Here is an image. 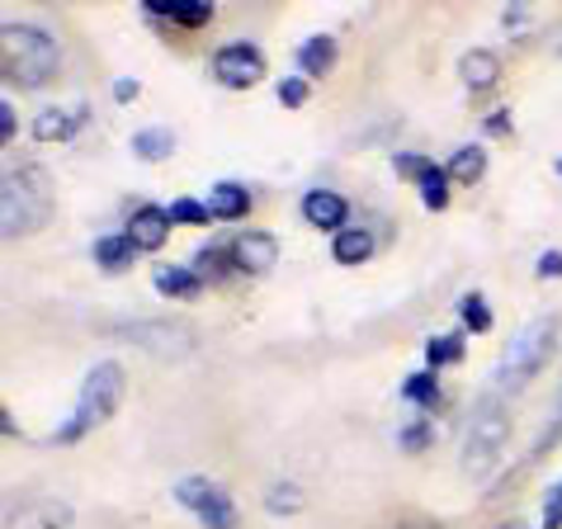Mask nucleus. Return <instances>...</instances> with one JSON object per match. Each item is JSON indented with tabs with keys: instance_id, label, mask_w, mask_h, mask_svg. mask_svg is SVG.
<instances>
[{
	"instance_id": "nucleus-22",
	"label": "nucleus",
	"mask_w": 562,
	"mask_h": 529,
	"mask_svg": "<svg viewBox=\"0 0 562 529\" xmlns=\"http://www.w3.org/2000/svg\"><path fill=\"white\" fill-rule=\"evenodd\" d=\"M133 251H137V246L128 241V232H119V237H100V241H95V260L104 264L109 274H114V270H128V264H133Z\"/></svg>"
},
{
	"instance_id": "nucleus-35",
	"label": "nucleus",
	"mask_w": 562,
	"mask_h": 529,
	"mask_svg": "<svg viewBox=\"0 0 562 529\" xmlns=\"http://www.w3.org/2000/svg\"><path fill=\"white\" fill-rule=\"evenodd\" d=\"M114 100H137V81H114Z\"/></svg>"
},
{
	"instance_id": "nucleus-20",
	"label": "nucleus",
	"mask_w": 562,
	"mask_h": 529,
	"mask_svg": "<svg viewBox=\"0 0 562 529\" xmlns=\"http://www.w3.org/2000/svg\"><path fill=\"white\" fill-rule=\"evenodd\" d=\"M331 256H336L340 264H364V260L373 256V237H369L364 227L336 232V237H331Z\"/></svg>"
},
{
	"instance_id": "nucleus-36",
	"label": "nucleus",
	"mask_w": 562,
	"mask_h": 529,
	"mask_svg": "<svg viewBox=\"0 0 562 529\" xmlns=\"http://www.w3.org/2000/svg\"><path fill=\"white\" fill-rule=\"evenodd\" d=\"M487 128H492V133H506V128H510V119H506V109H496V119H487Z\"/></svg>"
},
{
	"instance_id": "nucleus-5",
	"label": "nucleus",
	"mask_w": 562,
	"mask_h": 529,
	"mask_svg": "<svg viewBox=\"0 0 562 529\" xmlns=\"http://www.w3.org/2000/svg\"><path fill=\"white\" fill-rule=\"evenodd\" d=\"M119 402H123V369H119L114 360H100L95 369L86 373L81 397H76L71 416L57 426V440L71 444V440H81V435H90L95 426H104L109 416L119 412Z\"/></svg>"
},
{
	"instance_id": "nucleus-31",
	"label": "nucleus",
	"mask_w": 562,
	"mask_h": 529,
	"mask_svg": "<svg viewBox=\"0 0 562 529\" xmlns=\"http://www.w3.org/2000/svg\"><path fill=\"white\" fill-rule=\"evenodd\" d=\"M553 440H562V393H558V402H553V421H549V430H543V440L535 444V454H539V449H549Z\"/></svg>"
},
{
	"instance_id": "nucleus-7",
	"label": "nucleus",
	"mask_w": 562,
	"mask_h": 529,
	"mask_svg": "<svg viewBox=\"0 0 562 529\" xmlns=\"http://www.w3.org/2000/svg\"><path fill=\"white\" fill-rule=\"evenodd\" d=\"M213 76L223 86L246 90L265 76V57H260V48H251V43H227V48L213 53Z\"/></svg>"
},
{
	"instance_id": "nucleus-30",
	"label": "nucleus",
	"mask_w": 562,
	"mask_h": 529,
	"mask_svg": "<svg viewBox=\"0 0 562 529\" xmlns=\"http://www.w3.org/2000/svg\"><path fill=\"white\" fill-rule=\"evenodd\" d=\"M279 100H284L289 109H293V104H303V100H307V76H289V81L279 86Z\"/></svg>"
},
{
	"instance_id": "nucleus-2",
	"label": "nucleus",
	"mask_w": 562,
	"mask_h": 529,
	"mask_svg": "<svg viewBox=\"0 0 562 529\" xmlns=\"http://www.w3.org/2000/svg\"><path fill=\"white\" fill-rule=\"evenodd\" d=\"M510 440V412L502 393H482L473 402L463 421V444H459V463L468 477H487L502 463V449Z\"/></svg>"
},
{
	"instance_id": "nucleus-32",
	"label": "nucleus",
	"mask_w": 562,
	"mask_h": 529,
	"mask_svg": "<svg viewBox=\"0 0 562 529\" xmlns=\"http://www.w3.org/2000/svg\"><path fill=\"white\" fill-rule=\"evenodd\" d=\"M535 270H539L543 279H558V274H562V251H543Z\"/></svg>"
},
{
	"instance_id": "nucleus-25",
	"label": "nucleus",
	"mask_w": 562,
	"mask_h": 529,
	"mask_svg": "<svg viewBox=\"0 0 562 529\" xmlns=\"http://www.w3.org/2000/svg\"><path fill=\"white\" fill-rule=\"evenodd\" d=\"M459 317L468 322V331H487V326H492V313H487V303H482V293H463V299H459Z\"/></svg>"
},
{
	"instance_id": "nucleus-9",
	"label": "nucleus",
	"mask_w": 562,
	"mask_h": 529,
	"mask_svg": "<svg viewBox=\"0 0 562 529\" xmlns=\"http://www.w3.org/2000/svg\"><path fill=\"white\" fill-rule=\"evenodd\" d=\"M227 260L246 274H265L279 260V241L270 237V232H237V241L227 246Z\"/></svg>"
},
{
	"instance_id": "nucleus-8",
	"label": "nucleus",
	"mask_w": 562,
	"mask_h": 529,
	"mask_svg": "<svg viewBox=\"0 0 562 529\" xmlns=\"http://www.w3.org/2000/svg\"><path fill=\"white\" fill-rule=\"evenodd\" d=\"M71 525V506L53 502V496H24L5 510V529H67Z\"/></svg>"
},
{
	"instance_id": "nucleus-4",
	"label": "nucleus",
	"mask_w": 562,
	"mask_h": 529,
	"mask_svg": "<svg viewBox=\"0 0 562 529\" xmlns=\"http://www.w3.org/2000/svg\"><path fill=\"white\" fill-rule=\"evenodd\" d=\"M53 213V184L38 166H10L0 180V227L5 237H29Z\"/></svg>"
},
{
	"instance_id": "nucleus-26",
	"label": "nucleus",
	"mask_w": 562,
	"mask_h": 529,
	"mask_svg": "<svg viewBox=\"0 0 562 529\" xmlns=\"http://www.w3.org/2000/svg\"><path fill=\"white\" fill-rule=\"evenodd\" d=\"M459 354H463V336H435L430 346H426L430 369H440V364H449V360H459Z\"/></svg>"
},
{
	"instance_id": "nucleus-14",
	"label": "nucleus",
	"mask_w": 562,
	"mask_h": 529,
	"mask_svg": "<svg viewBox=\"0 0 562 529\" xmlns=\"http://www.w3.org/2000/svg\"><path fill=\"white\" fill-rule=\"evenodd\" d=\"M128 336L137 340V346L166 350V354L190 350V331H184V326H176V322H133V326H128Z\"/></svg>"
},
{
	"instance_id": "nucleus-34",
	"label": "nucleus",
	"mask_w": 562,
	"mask_h": 529,
	"mask_svg": "<svg viewBox=\"0 0 562 529\" xmlns=\"http://www.w3.org/2000/svg\"><path fill=\"white\" fill-rule=\"evenodd\" d=\"M426 440H430V426H426V421H416L407 435H402V444H412V449H416V444H426Z\"/></svg>"
},
{
	"instance_id": "nucleus-33",
	"label": "nucleus",
	"mask_w": 562,
	"mask_h": 529,
	"mask_svg": "<svg viewBox=\"0 0 562 529\" xmlns=\"http://www.w3.org/2000/svg\"><path fill=\"white\" fill-rule=\"evenodd\" d=\"M14 137V109H10V100L0 104V143H10Z\"/></svg>"
},
{
	"instance_id": "nucleus-17",
	"label": "nucleus",
	"mask_w": 562,
	"mask_h": 529,
	"mask_svg": "<svg viewBox=\"0 0 562 529\" xmlns=\"http://www.w3.org/2000/svg\"><path fill=\"white\" fill-rule=\"evenodd\" d=\"M331 61H336V38H331V34H312L303 48H299V67H303L307 81H312V76H326V71H331Z\"/></svg>"
},
{
	"instance_id": "nucleus-21",
	"label": "nucleus",
	"mask_w": 562,
	"mask_h": 529,
	"mask_svg": "<svg viewBox=\"0 0 562 529\" xmlns=\"http://www.w3.org/2000/svg\"><path fill=\"white\" fill-rule=\"evenodd\" d=\"M133 151H137L143 161H166L170 151H176V133L161 128V123H151V128L133 133Z\"/></svg>"
},
{
	"instance_id": "nucleus-28",
	"label": "nucleus",
	"mask_w": 562,
	"mask_h": 529,
	"mask_svg": "<svg viewBox=\"0 0 562 529\" xmlns=\"http://www.w3.org/2000/svg\"><path fill=\"white\" fill-rule=\"evenodd\" d=\"M407 397L412 402H435V397H440V387H435V373L426 369V373H412V379H407Z\"/></svg>"
},
{
	"instance_id": "nucleus-1",
	"label": "nucleus",
	"mask_w": 562,
	"mask_h": 529,
	"mask_svg": "<svg viewBox=\"0 0 562 529\" xmlns=\"http://www.w3.org/2000/svg\"><path fill=\"white\" fill-rule=\"evenodd\" d=\"M57 61L61 53L48 29L29 20H5V29H0V71H5V81H14L20 90H34L57 71Z\"/></svg>"
},
{
	"instance_id": "nucleus-29",
	"label": "nucleus",
	"mask_w": 562,
	"mask_h": 529,
	"mask_svg": "<svg viewBox=\"0 0 562 529\" xmlns=\"http://www.w3.org/2000/svg\"><path fill=\"white\" fill-rule=\"evenodd\" d=\"M558 525H562V482H553L549 496H543V520H539V529H558Z\"/></svg>"
},
{
	"instance_id": "nucleus-18",
	"label": "nucleus",
	"mask_w": 562,
	"mask_h": 529,
	"mask_svg": "<svg viewBox=\"0 0 562 529\" xmlns=\"http://www.w3.org/2000/svg\"><path fill=\"white\" fill-rule=\"evenodd\" d=\"M199 284H204V274L194 264H161L156 270V289L170 293V299H190V293H199Z\"/></svg>"
},
{
	"instance_id": "nucleus-12",
	"label": "nucleus",
	"mask_w": 562,
	"mask_h": 529,
	"mask_svg": "<svg viewBox=\"0 0 562 529\" xmlns=\"http://www.w3.org/2000/svg\"><path fill=\"white\" fill-rule=\"evenodd\" d=\"M128 241L137 251H161V241L170 237V209H156V204H143L133 217H128Z\"/></svg>"
},
{
	"instance_id": "nucleus-19",
	"label": "nucleus",
	"mask_w": 562,
	"mask_h": 529,
	"mask_svg": "<svg viewBox=\"0 0 562 529\" xmlns=\"http://www.w3.org/2000/svg\"><path fill=\"white\" fill-rule=\"evenodd\" d=\"M209 209H213V217H227V223H237V217H246V213H251V194H246L241 184L223 180V184H213V199H209Z\"/></svg>"
},
{
	"instance_id": "nucleus-6",
	"label": "nucleus",
	"mask_w": 562,
	"mask_h": 529,
	"mask_svg": "<svg viewBox=\"0 0 562 529\" xmlns=\"http://www.w3.org/2000/svg\"><path fill=\"white\" fill-rule=\"evenodd\" d=\"M176 502L184 510H194L204 529H237V502L227 487H217L213 477H180L176 482Z\"/></svg>"
},
{
	"instance_id": "nucleus-15",
	"label": "nucleus",
	"mask_w": 562,
	"mask_h": 529,
	"mask_svg": "<svg viewBox=\"0 0 562 529\" xmlns=\"http://www.w3.org/2000/svg\"><path fill=\"white\" fill-rule=\"evenodd\" d=\"M459 71H463V86L473 90V95H482V90L496 86V76H502V61H496L492 48H468L463 61H459Z\"/></svg>"
},
{
	"instance_id": "nucleus-27",
	"label": "nucleus",
	"mask_w": 562,
	"mask_h": 529,
	"mask_svg": "<svg viewBox=\"0 0 562 529\" xmlns=\"http://www.w3.org/2000/svg\"><path fill=\"white\" fill-rule=\"evenodd\" d=\"M213 209L209 204H199V199H176L170 204V223H209Z\"/></svg>"
},
{
	"instance_id": "nucleus-11",
	"label": "nucleus",
	"mask_w": 562,
	"mask_h": 529,
	"mask_svg": "<svg viewBox=\"0 0 562 529\" xmlns=\"http://www.w3.org/2000/svg\"><path fill=\"white\" fill-rule=\"evenodd\" d=\"M397 166L416 176V190H420V204L426 209H445L449 204V170H440L426 157H397Z\"/></svg>"
},
{
	"instance_id": "nucleus-10",
	"label": "nucleus",
	"mask_w": 562,
	"mask_h": 529,
	"mask_svg": "<svg viewBox=\"0 0 562 529\" xmlns=\"http://www.w3.org/2000/svg\"><path fill=\"white\" fill-rule=\"evenodd\" d=\"M86 114H90L86 104H48V109H38L34 114V137L38 143H67V137L81 133Z\"/></svg>"
},
{
	"instance_id": "nucleus-16",
	"label": "nucleus",
	"mask_w": 562,
	"mask_h": 529,
	"mask_svg": "<svg viewBox=\"0 0 562 529\" xmlns=\"http://www.w3.org/2000/svg\"><path fill=\"white\" fill-rule=\"evenodd\" d=\"M147 14H156V20H176L184 29H204L213 20V5H204V0H151Z\"/></svg>"
},
{
	"instance_id": "nucleus-13",
	"label": "nucleus",
	"mask_w": 562,
	"mask_h": 529,
	"mask_svg": "<svg viewBox=\"0 0 562 529\" xmlns=\"http://www.w3.org/2000/svg\"><path fill=\"white\" fill-rule=\"evenodd\" d=\"M303 217L312 227H326V232H346V217H350V204L340 199L336 190H307L303 194Z\"/></svg>"
},
{
	"instance_id": "nucleus-37",
	"label": "nucleus",
	"mask_w": 562,
	"mask_h": 529,
	"mask_svg": "<svg viewBox=\"0 0 562 529\" xmlns=\"http://www.w3.org/2000/svg\"><path fill=\"white\" fill-rule=\"evenodd\" d=\"M502 529H520V525H502Z\"/></svg>"
},
{
	"instance_id": "nucleus-23",
	"label": "nucleus",
	"mask_w": 562,
	"mask_h": 529,
	"mask_svg": "<svg viewBox=\"0 0 562 529\" xmlns=\"http://www.w3.org/2000/svg\"><path fill=\"white\" fill-rule=\"evenodd\" d=\"M482 170H487V151H482L477 143H468V147H459L454 157H449V176L463 180V184L482 180Z\"/></svg>"
},
{
	"instance_id": "nucleus-3",
	"label": "nucleus",
	"mask_w": 562,
	"mask_h": 529,
	"mask_svg": "<svg viewBox=\"0 0 562 529\" xmlns=\"http://www.w3.org/2000/svg\"><path fill=\"white\" fill-rule=\"evenodd\" d=\"M553 350H558V317L553 313H543V317H529L520 331H515V340L506 346L502 354V364H496L492 373V393H502V397H515L529 379H539V369L553 360Z\"/></svg>"
},
{
	"instance_id": "nucleus-38",
	"label": "nucleus",
	"mask_w": 562,
	"mask_h": 529,
	"mask_svg": "<svg viewBox=\"0 0 562 529\" xmlns=\"http://www.w3.org/2000/svg\"><path fill=\"white\" fill-rule=\"evenodd\" d=\"M558 170H562V161H558Z\"/></svg>"
},
{
	"instance_id": "nucleus-24",
	"label": "nucleus",
	"mask_w": 562,
	"mask_h": 529,
	"mask_svg": "<svg viewBox=\"0 0 562 529\" xmlns=\"http://www.w3.org/2000/svg\"><path fill=\"white\" fill-rule=\"evenodd\" d=\"M265 510H279V516H293V510H303V492L293 487V482H274V487L265 492Z\"/></svg>"
}]
</instances>
